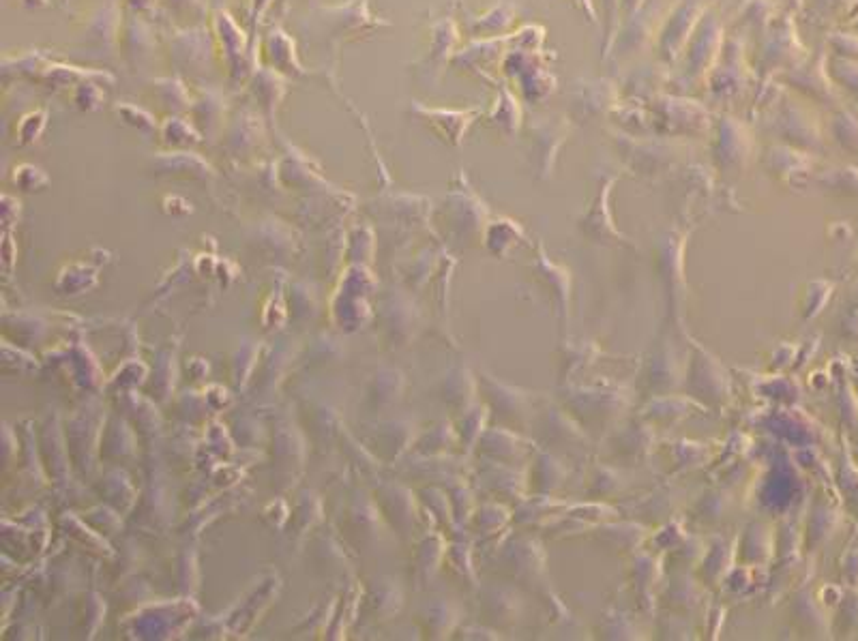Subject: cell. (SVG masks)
Instances as JSON below:
<instances>
[{"label": "cell", "instance_id": "obj_2", "mask_svg": "<svg viewBox=\"0 0 858 641\" xmlns=\"http://www.w3.org/2000/svg\"><path fill=\"white\" fill-rule=\"evenodd\" d=\"M689 391L693 397L704 399L710 406H721L728 399L730 382L717 359L695 346V356L689 365Z\"/></svg>", "mask_w": 858, "mask_h": 641}, {"label": "cell", "instance_id": "obj_7", "mask_svg": "<svg viewBox=\"0 0 858 641\" xmlns=\"http://www.w3.org/2000/svg\"><path fill=\"white\" fill-rule=\"evenodd\" d=\"M650 444H653V434L642 425L629 427V431L625 434H620L612 446L616 451L618 459H644V455L650 451Z\"/></svg>", "mask_w": 858, "mask_h": 641}, {"label": "cell", "instance_id": "obj_9", "mask_svg": "<svg viewBox=\"0 0 858 641\" xmlns=\"http://www.w3.org/2000/svg\"><path fill=\"white\" fill-rule=\"evenodd\" d=\"M730 502L732 500H730V496L726 494V491H710V494H706L704 500L698 506L700 517L713 524V521L721 519V515L728 513Z\"/></svg>", "mask_w": 858, "mask_h": 641}, {"label": "cell", "instance_id": "obj_1", "mask_svg": "<svg viewBox=\"0 0 858 641\" xmlns=\"http://www.w3.org/2000/svg\"><path fill=\"white\" fill-rule=\"evenodd\" d=\"M565 404L573 419L584 427H608L612 421L620 419V414H625L629 399L616 389H582L569 391Z\"/></svg>", "mask_w": 858, "mask_h": 641}, {"label": "cell", "instance_id": "obj_5", "mask_svg": "<svg viewBox=\"0 0 858 641\" xmlns=\"http://www.w3.org/2000/svg\"><path fill=\"white\" fill-rule=\"evenodd\" d=\"M683 251L674 247H668L661 251L659 258V273L661 279L665 283V290H668L670 298L674 301V305L678 303V298L685 296V277H683Z\"/></svg>", "mask_w": 858, "mask_h": 641}, {"label": "cell", "instance_id": "obj_3", "mask_svg": "<svg viewBox=\"0 0 858 641\" xmlns=\"http://www.w3.org/2000/svg\"><path fill=\"white\" fill-rule=\"evenodd\" d=\"M541 442L545 446H552L560 455L580 457L586 453L588 436L565 412L547 410L541 419Z\"/></svg>", "mask_w": 858, "mask_h": 641}, {"label": "cell", "instance_id": "obj_6", "mask_svg": "<svg viewBox=\"0 0 858 641\" xmlns=\"http://www.w3.org/2000/svg\"><path fill=\"white\" fill-rule=\"evenodd\" d=\"M567 476V468L560 464V461L550 455L539 451L537 459H535V489L539 494H550V491H556L562 483H565Z\"/></svg>", "mask_w": 858, "mask_h": 641}, {"label": "cell", "instance_id": "obj_8", "mask_svg": "<svg viewBox=\"0 0 858 641\" xmlns=\"http://www.w3.org/2000/svg\"><path fill=\"white\" fill-rule=\"evenodd\" d=\"M693 581H689V579H683V581H676V584H672L670 588H668V592H665V601H668V605L674 609H693L695 605L700 603V599H702V590L698 588V586H691Z\"/></svg>", "mask_w": 858, "mask_h": 641}, {"label": "cell", "instance_id": "obj_4", "mask_svg": "<svg viewBox=\"0 0 858 641\" xmlns=\"http://www.w3.org/2000/svg\"><path fill=\"white\" fill-rule=\"evenodd\" d=\"M642 378H644V386L650 393H657V395L670 393L680 378L676 352L665 346L655 350V354L650 356L646 363Z\"/></svg>", "mask_w": 858, "mask_h": 641}]
</instances>
